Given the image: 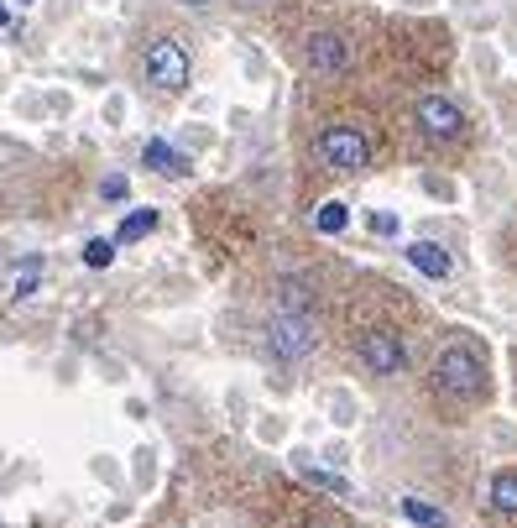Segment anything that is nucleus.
I'll list each match as a JSON object with an SVG mask.
<instances>
[{
    "label": "nucleus",
    "instance_id": "nucleus-10",
    "mask_svg": "<svg viewBox=\"0 0 517 528\" xmlns=\"http://www.w3.org/2000/svg\"><path fill=\"white\" fill-rule=\"evenodd\" d=\"M491 508L517 518V471H497V476H491Z\"/></svg>",
    "mask_w": 517,
    "mask_h": 528
},
{
    "label": "nucleus",
    "instance_id": "nucleus-6",
    "mask_svg": "<svg viewBox=\"0 0 517 528\" xmlns=\"http://www.w3.org/2000/svg\"><path fill=\"white\" fill-rule=\"evenodd\" d=\"M356 351H361V361L371 366L376 377H397L408 366V351H403V340H397L392 330H366L356 340Z\"/></svg>",
    "mask_w": 517,
    "mask_h": 528
},
{
    "label": "nucleus",
    "instance_id": "nucleus-3",
    "mask_svg": "<svg viewBox=\"0 0 517 528\" xmlns=\"http://www.w3.org/2000/svg\"><path fill=\"white\" fill-rule=\"evenodd\" d=\"M314 157L329 173H366L371 168V136L361 126H324L314 136Z\"/></svg>",
    "mask_w": 517,
    "mask_h": 528
},
{
    "label": "nucleus",
    "instance_id": "nucleus-8",
    "mask_svg": "<svg viewBox=\"0 0 517 528\" xmlns=\"http://www.w3.org/2000/svg\"><path fill=\"white\" fill-rule=\"evenodd\" d=\"M141 163H147L152 173H162V178H188V168H194V163H188V157H183L178 147H168V142H162V136H157V142H147V147H141Z\"/></svg>",
    "mask_w": 517,
    "mask_h": 528
},
{
    "label": "nucleus",
    "instance_id": "nucleus-9",
    "mask_svg": "<svg viewBox=\"0 0 517 528\" xmlns=\"http://www.w3.org/2000/svg\"><path fill=\"white\" fill-rule=\"evenodd\" d=\"M408 262L423 272V278H434V283H444V278H450V267H455L450 251H444L439 241H413L408 246Z\"/></svg>",
    "mask_w": 517,
    "mask_h": 528
},
{
    "label": "nucleus",
    "instance_id": "nucleus-15",
    "mask_svg": "<svg viewBox=\"0 0 517 528\" xmlns=\"http://www.w3.org/2000/svg\"><path fill=\"white\" fill-rule=\"evenodd\" d=\"M303 476L314 481V487H324V492H335V497H350V481L345 476H335V471H319V466H303Z\"/></svg>",
    "mask_w": 517,
    "mask_h": 528
},
{
    "label": "nucleus",
    "instance_id": "nucleus-7",
    "mask_svg": "<svg viewBox=\"0 0 517 528\" xmlns=\"http://www.w3.org/2000/svg\"><path fill=\"white\" fill-rule=\"evenodd\" d=\"M303 58H309V68L319 79H340L350 68V42L340 32H314L309 42H303Z\"/></svg>",
    "mask_w": 517,
    "mask_h": 528
},
{
    "label": "nucleus",
    "instance_id": "nucleus-16",
    "mask_svg": "<svg viewBox=\"0 0 517 528\" xmlns=\"http://www.w3.org/2000/svg\"><path fill=\"white\" fill-rule=\"evenodd\" d=\"M84 262H89L94 272H105V267L115 262V241H89V246H84Z\"/></svg>",
    "mask_w": 517,
    "mask_h": 528
},
{
    "label": "nucleus",
    "instance_id": "nucleus-19",
    "mask_svg": "<svg viewBox=\"0 0 517 528\" xmlns=\"http://www.w3.org/2000/svg\"><path fill=\"white\" fill-rule=\"evenodd\" d=\"M371 231L376 236H397V215H371Z\"/></svg>",
    "mask_w": 517,
    "mask_h": 528
},
{
    "label": "nucleus",
    "instance_id": "nucleus-2",
    "mask_svg": "<svg viewBox=\"0 0 517 528\" xmlns=\"http://www.w3.org/2000/svg\"><path fill=\"white\" fill-rule=\"evenodd\" d=\"M188 74H194V63H188V48L178 37H152L147 42V53H141V79H147L157 95H183Z\"/></svg>",
    "mask_w": 517,
    "mask_h": 528
},
{
    "label": "nucleus",
    "instance_id": "nucleus-12",
    "mask_svg": "<svg viewBox=\"0 0 517 528\" xmlns=\"http://www.w3.org/2000/svg\"><path fill=\"white\" fill-rule=\"evenodd\" d=\"M157 231V210H136V215H126L121 220V231H115V241H141V236H152Z\"/></svg>",
    "mask_w": 517,
    "mask_h": 528
},
{
    "label": "nucleus",
    "instance_id": "nucleus-5",
    "mask_svg": "<svg viewBox=\"0 0 517 528\" xmlns=\"http://www.w3.org/2000/svg\"><path fill=\"white\" fill-rule=\"evenodd\" d=\"M413 121L429 142H455V136H465V110L455 100H444V95H423L413 105Z\"/></svg>",
    "mask_w": 517,
    "mask_h": 528
},
{
    "label": "nucleus",
    "instance_id": "nucleus-11",
    "mask_svg": "<svg viewBox=\"0 0 517 528\" xmlns=\"http://www.w3.org/2000/svg\"><path fill=\"white\" fill-rule=\"evenodd\" d=\"M403 518L413 528H450V518H444L434 502H423V497H403Z\"/></svg>",
    "mask_w": 517,
    "mask_h": 528
},
{
    "label": "nucleus",
    "instance_id": "nucleus-21",
    "mask_svg": "<svg viewBox=\"0 0 517 528\" xmlns=\"http://www.w3.org/2000/svg\"><path fill=\"white\" fill-rule=\"evenodd\" d=\"M0 27H16V16H11V6L0 0Z\"/></svg>",
    "mask_w": 517,
    "mask_h": 528
},
{
    "label": "nucleus",
    "instance_id": "nucleus-17",
    "mask_svg": "<svg viewBox=\"0 0 517 528\" xmlns=\"http://www.w3.org/2000/svg\"><path fill=\"white\" fill-rule=\"evenodd\" d=\"M126 194H131L126 173H105V178H100V199H110V204H115V199H126Z\"/></svg>",
    "mask_w": 517,
    "mask_h": 528
},
{
    "label": "nucleus",
    "instance_id": "nucleus-1",
    "mask_svg": "<svg viewBox=\"0 0 517 528\" xmlns=\"http://www.w3.org/2000/svg\"><path fill=\"white\" fill-rule=\"evenodd\" d=\"M434 393H439V398H455V403L481 398V393H486V366H481V356L465 351V346L439 351V356H434Z\"/></svg>",
    "mask_w": 517,
    "mask_h": 528
},
{
    "label": "nucleus",
    "instance_id": "nucleus-22",
    "mask_svg": "<svg viewBox=\"0 0 517 528\" xmlns=\"http://www.w3.org/2000/svg\"><path fill=\"white\" fill-rule=\"evenodd\" d=\"M21 6H32V0H21Z\"/></svg>",
    "mask_w": 517,
    "mask_h": 528
},
{
    "label": "nucleus",
    "instance_id": "nucleus-18",
    "mask_svg": "<svg viewBox=\"0 0 517 528\" xmlns=\"http://www.w3.org/2000/svg\"><path fill=\"white\" fill-rule=\"evenodd\" d=\"M282 309H309V288H303V283H282Z\"/></svg>",
    "mask_w": 517,
    "mask_h": 528
},
{
    "label": "nucleus",
    "instance_id": "nucleus-13",
    "mask_svg": "<svg viewBox=\"0 0 517 528\" xmlns=\"http://www.w3.org/2000/svg\"><path fill=\"white\" fill-rule=\"evenodd\" d=\"M314 225H319V231H324V236H340V231H345V225H350V210H345V204H340V199H329V204H319V215H314Z\"/></svg>",
    "mask_w": 517,
    "mask_h": 528
},
{
    "label": "nucleus",
    "instance_id": "nucleus-20",
    "mask_svg": "<svg viewBox=\"0 0 517 528\" xmlns=\"http://www.w3.org/2000/svg\"><path fill=\"white\" fill-rule=\"evenodd\" d=\"M178 6H183V11H209L215 0H178Z\"/></svg>",
    "mask_w": 517,
    "mask_h": 528
},
{
    "label": "nucleus",
    "instance_id": "nucleus-4",
    "mask_svg": "<svg viewBox=\"0 0 517 528\" xmlns=\"http://www.w3.org/2000/svg\"><path fill=\"white\" fill-rule=\"evenodd\" d=\"M314 325H309V314H298V309H282L272 325H267V351L277 361H303L314 351Z\"/></svg>",
    "mask_w": 517,
    "mask_h": 528
},
{
    "label": "nucleus",
    "instance_id": "nucleus-14",
    "mask_svg": "<svg viewBox=\"0 0 517 528\" xmlns=\"http://www.w3.org/2000/svg\"><path fill=\"white\" fill-rule=\"evenodd\" d=\"M37 278H42V262H37V257H27V262H21V272H16V288H11V298H16V304H21V298H32V293H37Z\"/></svg>",
    "mask_w": 517,
    "mask_h": 528
}]
</instances>
